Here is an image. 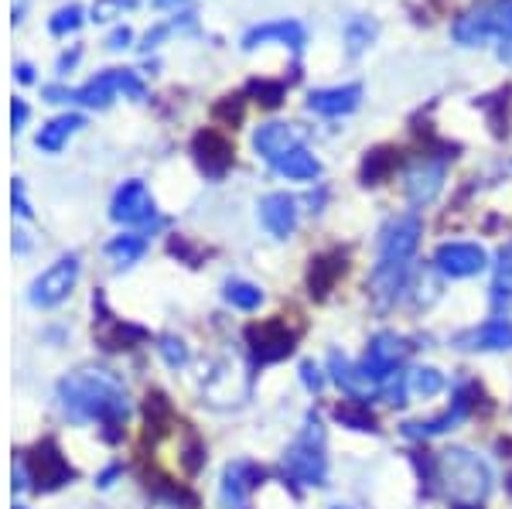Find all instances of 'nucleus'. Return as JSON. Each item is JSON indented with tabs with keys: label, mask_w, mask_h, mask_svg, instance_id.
I'll return each instance as SVG.
<instances>
[{
	"label": "nucleus",
	"mask_w": 512,
	"mask_h": 509,
	"mask_svg": "<svg viewBox=\"0 0 512 509\" xmlns=\"http://www.w3.org/2000/svg\"><path fill=\"white\" fill-rule=\"evenodd\" d=\"M59 404L72 421H96L103 428H120L127 421V390L103 369H82L59 383Z\"/></svg>",
	"instance_id": "1"
},
{
	"label": "nucleus",
	"mask_w": 512,
	"mask_h": 509,
	"mask_svg": "<svg viewBox=\"0 0 512 509\" xmlns=\"http://www.w3.org/2000/svg\"><path fill=\"white\" fill-rule=\"evenodd\" d=\"M437 472H441V482L451 496V509H482L485 496L492 489V475L482 458L465 448L441 451Z\"/></svg>",
	"instance_id": "2"
},
{
	"label": "nucleus",
	"mask_w": 512,
	"mask_h": 509,
	"mask_svg": "<svg viewBox=\"0 0 512 509\" xmlns=\"http://www.w3.org/2000/svg\"><path fill=\"white\" fill-rule=\"evenodd\" d=\"M451 35L465 48H478L492 38L509 41L512 38V0H482V4L468 7V11L454 21Z\"/></svg>",
	"instance_id": "3"
},
{
	"label": "nucleus",
	"mask_w": 512,
	"mask_h": 509,
	"mask_svg": "<svg viewBox=\"0 0 512 509\" xmlns=\"http://www.w3.org/2000/svg\"><path fill=\"white\" fill-rule=\"evenodd\" d=\"M284 472L294 482H301V486H325L328 458H325V431H321L318 421H308L301 438L287 448Z\"/></svg>",
	"instance_id": "4"
},
{
	"label": "nucleus",
	"mask_w": 512,
	"mask_h": 509,
	"mask_svg": "<svg viewBox=\"0 0 512 509\" xmlns=\"http://www.w3.org/2000/svg\"><path fill=\"white\" fill-rule=\"evenodd\" d=\"M117 93H127L134 100H144V82H140L130 69H106L96 79H89L86 86L72 89V103L82 106H110Z\"/></svg>",
	"instance_id": "5"
},
{
	"label": "nucleus",
	"mask_w": 512,
	"mask_h": 509,
	"mask_svg": "<svg viewBox=\"0 0 512 509\" xmlns=\"http://www.w3.org/2000/svg\"><path fill=\"white\" fill-rule=\"evenodd\" d=\"M420 216H400L393 223H386L383 236H379V264L383 267H407L410 257L417 253V243H420Z\"/></svg>",
	"instance_id": "6"
},
{
	"label": "nucleus",
	"mask_w": 512,
	"mask_h": 509,
	"mask_svg": "<svg viewBox=\"0 0 512 509\" xmlns=\"http://www.w3.org/2000/svg\"><path fill=\"white\" fill-rule=\"evenodd\" d=\"M76 281H79V257L55 260V264L48 267L41 277H35V284H31V305H35V308L62 305V301L72 294Z\"/></svg>",
	"instance_id": "7"
},
{
	"label": "nucleus",
	"mask_w": 512,
	"mask_h": 509,
	"mask_svg": "<svg viewBox=\"0 0 512 509\" xmlns=\"http://www.w3.org/2000/svg\"><path fill=\"white\" fill-rule=\"evenodd\" d=\"M110 216L123 226H151V223H158V205H154V195L147 192L144 182L130 178V182H123L117 188V195H113Z\"/></svg>",
	"instance_id": "8"
},
{
	"label": "nucleus",
	"mask_w": 512,
	"mask_h": 509,
	"mask_svg": "<svg viewBox=\"0 0 512 509\" xmlns=\"http://www.w3.org/2000/svg\"><path fill=\"white\" fill-rule=\"evenodd\" d=\"M407 352H410L407 339H400L396 332H379L376 339L369 342V352L359 366L373 383H386L390 376H396V366L403 363Z\"/></svg>",
	"instance_id": "9"
},
{
	"label": "nucleus",
	"mask_w": 512,
	"mask_h": 509,
	"mask_svg": "<svg viewBox=\"0 0 512 509\" xmlns=\"http://www.w3.org/2000/svg\"><path fill=\"white\" fill-rule=\"evenodd\" d=\"M246 342H250L253 356L260 359V363H280V359H287L294 352L297 332H294V328H287V322L274 318V322L250 325Z\"/></svg>",
	"instance_id": "10"
},
{
	"label": "nucleus",
	"mask_w": 512,
	"mask_h": 509,
	"mask_svg": "<svg viewBox=\"0 0 512 509\" xmlns=\"http://www.w3.org/2000/svg\"><path fill=\"white\" fill-rule=\"evenodd\" d=\"M434 267L444 277H475L489 267V253L478 243H441L434 250Z\"/></svg>",
	"instance_id": "11"
},
{
	"label": "nucleus",
	"mask_w": 512,
	"mask_h": 509,
	"mask_svg": "<svg viewBox=\"0 0 512 509\" xmlns=\"http://www.w3.org/2000/svg\"><path fill=\"white\" fill-rule=\"evenodd\" d=\"M444 185V161L441 158H417L407 168V178H403V188H407V199L410 205L424 209L437 199Z\"/></svg>",
	"instance_id": "12"
},
{
	"label": "nucleus",
	"mask_w": 512,
	"mask_h": 509,
	"mask_svg": "<svg viewBox=\"0 0 512 509\" xmlns=\"http://www.w3.org/2000/svg\"><path fill=\"white\" fill-rule=\"evenodd\" d=\"M475 397H478V390L472 387V383H461L458 393H454V400H451V407L444 410L441 417H434V421H427V424H407L403 431H407L410 438H434V434L451 431L454 424H461L468 414H472Z\"/></svg>",
	"instance_id": "13"
},
{
	"label": "nucleus",
	"mask_w": 512,
	"mask_h": 509,
	"mask_svg": "<svg viewBox=\"0 0 512 509\" xmlns=\"http://www.w3.org/2000/svg\"><path fill=\"white\" fill-rule=\"evenodd\" d=\"M28 465H31V479H35V489H45V492L65 486V482H69L72 475H76V472H72V465L65 462L62 451L55 448L52 441L38 445Z\"/></svg>",
	"instance_id": "14"
},
{
	"label": "nucleus",
	"mask_w": 512,
	"mask_h": 509,
	"mask_svg": "<svg viewBox=\"0 0 512 509\" xmlns=\"http://www.w3.org/2000/svg\"><path fill=\"white\" fill-rule=\"evenodd\" d=\"M267 41H280V45L294 48V52H301L304 41H308V31H304L301 21H291V18H277V21H267V24H256L243 35V48L246 52H253V48L267 45Z\"/></svg>",
	"instance_id": "15"
},
{
	"label": "nucleus",
	"mask_w": 512,
	"mask_h": 509,
	"mask_svg": "<svg viewBox=\"0 0 512 509\" xmlns=\"http://www.w3.org/2000/svg\"><path fill=\"white\" fill-rule=\"evenodd\" d=\"M253 147H256V154H260L263 161L274 168V164L280 158H287V154L294 151V147H301V134L291 127V123H263L260 130L253 134Z\"/></svg>",
	"instance_id": "16"
},
{
	"label": "nucleus",
	"mask_w": 512,
	"mask_h": 509,
	"mask_svg": "<svg viewBox=\"0 0 512 509\" xmlns=\"http://www.w3.org/2000/svg\"><path fill=\"white\" fill-rule=\"evenodd\" d=\"M263 472L250 462H236L222 472V509H250V492Z\"/></svg>",
	"instance_id": "17"
},
{
	"label": "nucleus",
	"mask_w": 512,
	"mask_h": 509,
	"mask_svg": "<svg viewBox=\"0 0 512 509\" xmlns=\"http://www.w3.org/2000/svg\"><path fill=\"white\" fill-rule=\"evenodd\" d=\"M192 147H195L198 168H202L209 178H222L229 168H233V147H229L226 137L216 134V130H202Z\"/></svg>",
	"instance_id": "18"
},
{
	"label": "nucleus",
	"mask_w": 512,
	"mask_h": 509,
	"mask_svg": "<svg viewBox=\"0 0 512 509\" xmlns=\"http://www.w3.org/2000/svg\"><path fill=\"white\" fill-rule=\"evenodd\" d=\"M260 223L267 226L270 236L287 240L297 229V202L287 192H270L260 199Z\"/></svg>",
	"instance_id": "19"
},
{
	"label": "nucleus",
	"mask_w": 512,
	"mask_h": 509,
	"mask_svg": "<svg viewBox=\"0 0 512 509\" xmlns=\"http://www.w3.org/2000/svg\"><path fill=\"white\" fill-rule=\"evenodd\" d=\"M362 103V86L359 82H345V86H332V89H315L308 96V110L321 113V117H345L355 106Z\"/></svg>",
	"instance_id": "20"
},
{
	"label": "nucleus",
	"mask_w": 512,
	"mask_h": 509,
	"mask_svg": "<svg viewBox=\"0 0 512 509\" xmlns=\"http://www.w3.org/2000/svg\"><path fill=\"white\" fill-rule=\"evenodd\" d=\"M461 349H482V352H502L512 349V322L509 318H492L482 328H472V332L461 335Z\"/></svg>",
	"instance_id": "21"
},
{
	"label": "nucleus",
	"mask_w": 512,
	"mask_h": 509,
	"mask_svg": "<svg viewBox=\"0 0 512 509\" xmlns=\"http://www.w3.org/2000/svg\"><path fill=\"white\" fill-rule=\"evenodd\" d=\"M342 274H345V253L335 250V253H325V257L311 260V274H308L311 294H315V298H325Z\"/></svg>",
	"instance_id": "22"
},
{
	"label": "nucleus",
	"mask_w": 512,
	"mask_h": 509,
	"mask_svg": "<svg viewBox=\"0 0 512 509\" xmlns=\"http://www.w3.org/2000/svg\"><path fill=\"white\" fill-rule=\"evenodd\" d=\"M328 366H332V376H335L338 387L349 390L355 400L369 397V393H373V390L379 387V383H373L366 373H362V366H352L349 359H342L338 352H332V356H328Z\"/></svg>",
	"instance_id": "23"
},
{
	"label": "nucleus",
	"mask_w": 512,
	"mask_h": 509,
	"mask_svg": "<svg viewBox=\"0 0 512 509\" xmlns=\"http://www.w3.org/2000/svg\"><path fill=\"white\" fill-rule=\"evenodd\" d=\"M274 171H277V175H284V178H294V182H315V178L321 175V161L301 144V147H294L287 158H280L274 164Z\"/></svg>",
	"instance_id": "24"
},
{
	"label": "nucleus",
	"mask_w": 512,
	"mask_h": 509,
	"mask_svg": "<svg viewBox=\"0 0 512 509\" xmlns=\"http://www.w3.org/2000/svg\"><path fill=\"white\" fill-rule=\"evenodd\" d=\"M82 120L79 113H65V117H55L52 123H45V127L38 130V137H35V144L41 147V151H62V144L69 141L72 134H76V130L82 127Z\"/></svg>",
	"instance_id": "25"
},
{
	"label": "nucleus",
	"mask_w": 512,
	"mask_h": 509,
	"mask_svg": "<svg viewBox=\"0 0 512 509\" xmlns=\"http://www.w3.org/2000/svg\"><path fill=\"white\" fill-rule=\"evenodd\" d=\"M144 250H147V240H144V236H137V233L117 236V240L106 243V257H110L117 267H130V264H137V260L144 257Z\"/></svg>",
	"instance_id": "26"
},
{
	"label": "nucleus",
	"mask_w": 512,
	"mask_h": 509,
	"mask_svg": "<svg viewBox=\"0 0 512 509\" xmlns=\"http://www.w3.org/2000/svg\"><path fill=\"white\" fill-rule=\"evenodd\" d=\"M492 301H495V305H509V301H512V240L502 246L499 260H495Z\"/></svg>",
	"instance_id": "27"
},
{
	"label": "nucleus",
	"mask_w": 512,
	"mask_h": 509,
	"mask_svg": "<svg viewBox=\"0 0 512 509\" xmlns=\"http://www.w3.org/2000/svg\"><path fill=\"white\" fill-rule=\"evenodd\" d=\"M335 421L345 424V428H352V431H376V417L369 414V407L355 397L335 407Z\"/></svg>",
	"instance_id": "28"
},
{
	"label": "nucleus",
	"mask_w": 512,
	"mask_h": 509,
	"mask_svg": "<svg viewBox=\"0 0 512 509\" xmlns=\"http://www.w3.org/2000/svg\"><path fill=\"white\" fill-rule=\"evenodd\" d=\"M140 339H144V328L113 322V318H106V328H99V342H103L106 349H130Z\"/></svg>",
	"instance_id": "29"
},
{
	"label": "nucleus",
	"mask_w": 512,
	"mask_h": 509,
	"mask_svg": "<svg viewBox=\"0 0 512 509\" xmlns=\"http://www.w3.org/2000/svg\"><path fill=\"white\" fill-rule=\"evenodd\" d=\"M407 390L414 393V397H434V393L444 390V376L437 373V369H431V366L410 369V373H407Z\"/></svg>",
	"instance_id": "30"
},
{
	"label": "nucleus",
	"mask_w": 512,
	"mask_h": 509,
	"mask_svg": "<svg viewBox=\"0 0 512 509\" xmlns=\"http://www.w3.org/2000/svg\"><path fill=\"white\" fill-rule=\"evenodd\" d=\"M226 301L239 311H253V308H260L263 291L256 284H246V281H229L226 284Z\"/></svg>",
	"instance_id": "31"
},
{
	"label": "nucleus",
	"mask_w": 512,
	"mask_h": 509,
	"mask_svg": "<svg viewBox=\"0 0 512 509\" xmlns=\"http://www.w3.org/2000/svg\"><path fill=\"white\" fill-rule=\"evenodd\" d=\"M373 38H376V24L366 21V18H355L349 28H345V41H349V55H352V59L359 52H366Z\"/></svg>",
	"instance_id": "32"
},
{
	"label": "nucleus",
	"mask_w": 512,
	"mask_h": 509,
	"mask_svg": "<svg viewBox=\"0 0 512 509\" xmlns=\"http://www.w3.org/2000/svg\"><path fill=\"white\" fill-rule=\"evenodd\" d=\"M390 168H393V158H390V151H373L366 158V168H362V178H366V185H379L386 175H390Z\"/></svg>",
	"instance_id": "33"
},
{
	"label": "nucleus",
	"mask_w": 512,
	"mask_h": 509,
	"mask_svg": "<svg viewBox=\"0 0 512 509\" xmlns=\"http://www.w3.org/2000/svg\"><path fill=\"white\" fill-rule=\"evenodd\" d=\"M79 21H82V7L79 4L59 7V11H55V18L48 21V31H52V35H65V31H76Z\"/></svg>",
	"instance_id": "34"
},
{
	"label": "nucleus",
	"mask_w": 512,
	"mask_h": 509,
	"mask_svg": "<svg viewBox=\"0 0 512 509\" xmlns=\"http://www.w3.org/2000/svg\"><path fill=\"white\" fill-rule=\"evenodd\" d=\"M158 349H161V356H164V363H168V366H185V363H188V349H185V342L175 339V335H164Z\"/></svg>",
	"instance_id": "35"
},
{
	"label": "nucleus",
	"mask_w": 512,
	"mask_h": 509,
	"mask_svg": "<svg viewBox=\"0 0 512 509\" xmlns=\"http://www.w3.org/2000/svg\"><path fill=\"white\" fill-rule=\"evenodd\" d=\"M137 0H96L93 7H89V14H93V21H110L117 18L120 11H127V7H134Z\"/></svg>",
	"instance_id": "36"
},
{
	"label": "nucleus",
	"mask_w": 512,
	"mask_h": 509,
	"mask_svg": "<svg viewBox=\"0 0 512 509\" xmlns=\"http://www.w3.org/2000/svg\"><path fill=\"white\" fill-rule=\"evenodd\" d=\"M253 93L260 96V103H267V106H277L280 100H284V86H280V82H253Z\"/></svg>",
	"instance_id": "37"
},
{
	"label": "nucleus",
	"mask_w": 512,
	"mask_h": 509,
	"mask_svg": "<svg viewBox=\"0 0 512 509\" xmlns=\"http://www.w3.org/2000/svg\"><path fill=\"white\" fill-rule=\"evenodd\" d=\"M301 380H304V387L315 390V393L325 390V376H321V369L315 363H304L301 366Z\"/></svg>",
	"instance_id": "38"
},
{
	"label": "nucleus",
	"mask_w": 512,
	"mask_h": 509,
	"mask_svg": "<svg viewBox=\"0 0 512 509\" xmlns=\"http://www.w3.org/2000/svg\"><path fill=\"white\" fill-rule=\"evenodd\" d=\"M14 209H18V216H24V219L31 216V205H28V195H24L21 178H14Z\"/></svg>",
	"instance_id": "39"
},
{
	"label": "nucleus",
	"mask_w": 512,
	"mask_h": 509,
	"mask_svg": "<svg viewBox=\"0 0 512 509\" xmlns=\"http://www.w3.org/2000/svg\"><path fill=\"white\" fill-rule=\"evenodd\" d=\"M130 38H134V35H130V28H117L110 38H106V48H113V52H120V48H127V45H130Z\"/></svg>",
	"instance_id": "40"
},
{
	"label": "nucleus",
	"mask_w": 512,
	"mask_h": 509,
	"mask_svg": "<svg viewBox=\"0 0 512 509\" xmlns=\"http://www.w3.org/2000/svg\"><path fill=\"white\" fill-rule=\"evenodd\" d=\"M11 123H14V130H21L24 123H28V103H24V100L11 103Z\"/></svg>",
	"instance_id": "41"
},
{
	"label": "nucleus",
	"mask_w": 512,
	"mask_h": 509,
	"mask_svg": "<svg viewBox=\"0 0 512 509\" xmlns=\"http://www.w3.org/2000/svg\"><path fill=\"white\" fill-rule=\"evenodd\" d=\"M18 79H21V82H35V69H31L28 62H21V65H18Z\"/></svg>",
	"instance_id": "42"
},
{
	"label": "nucleus",
	"mask_w": 512,
	"mask_h": 509,
	"mask_svg": "<svg viewBox=\"0 0 512 509\" xmlns=\"http://www.w3.org/2000/svg\"><path fill=\"white\" fill-rule=\"evenodd\" d=\"M76 62H79V48H72V55H62V59H59V72H65V65L72 69Z\"/></svg>",
	"instance_id": "43"
},
{
	"label": "nucleus",
	"mask_w": 512,
	"mask_h": 509,
	"mask_svg": "<svg viewBox=\"0 0 512 509\" xmlns=\"http://www.w3.org/2000/svg\"><path fill=\"white\" fill-rule=\"evenodd\" d=\"M14 509H28V506H14Z\"/></svg>",
	"instance_id": "44"
},
{
	"label": "nucleus",
	"mask_w": 512,
	"mask_h": 509,
	"mask_svg": "<svg viewBox=\"0 0 512 509\" xmlns=\"http://www.w3.org/2000/svg\"><path fill=\"white\" fill-rule=\"evenodd\" d=\"M335 509H345V506H335Z\"/></svg>",
	"instance_id": "45"
}]
</instances>
